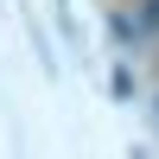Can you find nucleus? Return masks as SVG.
I'll use <instances>...</instances> for the list:
<instances>
[{"label":"nucleus","instance_id":"nucleus-1","mask_svg":"<svg viewBox=\"0 0 159 159\" xmlns=\"http://www.w3.org/2000/svg\"><path fill=\"white\" fill-rule=\"evenodd\" d=\"M121 32H127V38H153V32H159V0H147V7H140Z\"/></svg>","mask_w":159,"mask_h":159}]
</instances>
